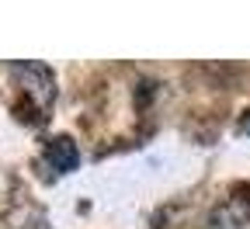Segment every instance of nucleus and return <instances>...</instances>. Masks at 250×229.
Returning a JSON list of instances; mask_svg holds the SVG:
<instances>
[{
  "label": "nucleus",
  "mask_w": 250,
  "mask_h": 229,
  "mask_svg": "<svg viewBox=\"0 0 250 229\" xmlns=\"http://www.w3.org/2000/svg\"><path fill=\"white\" fill-rule=\"evenodd\" d=\"M7 70L18 80V87L24 90L31 111H35V125L45 122V115L56 104V73H52V66L35 62V59H24V62H11Z\"/></svg>",
  "instance_id": "1"
},
{
  "label": "nucleus",
  "mask_w": 250,
  "mask_h": 229,
  "mask_svg": "<svg viewBox=\"0 0 250 229\" xmlns=\"http://www.w3.org/2000/svg\"><path fill=\"white\" fill-rule=\"evenodd\" d=\"M205 229H250V205L240 202V198L219 202V205L208 212Z\"/></svg>",
  "instance_id": "2"
},
{
  "label": "nucleus",
  "mask_w": 250,
  "mask_h": 229,
  "mask_svg": "<svg viewBox=\"0 0 250 229\" xmlns=\"http://www.w3.org/2000/svg\"><path fill=\"white\" fill-rule=\"evenodd\" d=\"M45 163L56 174H73L80 167V146L70 136H52L45 143Z\"/></svg>",
  "instance_id": "3"
},
{
  "label": "nucleus",
  "mask_w": 250,
  "mask_h": 229,
  "mask_svg": "<svg viewBox=\"0 0 250 229\" xmlns=\"http://www.w3.org/2000/svg\"><path fill=\"white\" fill-rule=\"evenodd\" d=\"M236 132H240V136H250V111H247V115L240 118V125H236Z\"/></svg>",
  "instance_id": "4"
}]
</instances>
